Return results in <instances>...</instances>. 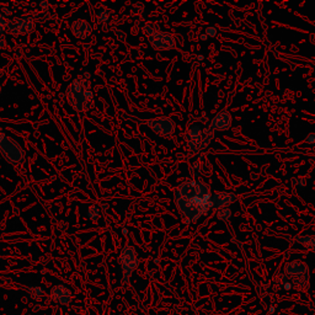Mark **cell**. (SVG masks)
I'll use <instances>...</instances> for the list:
<instances>
[{"instance_id":"6da1fadb","label":"cell","mask_w":315,"mask_h":315,"mask_svg":"<svg viewBox=\"0 0 315 315\" xmlns=\"http://www.w3.org/2000/svg\"><path fill=\"white\" fill-rule=\"evenodd\" d=\"M176 205L189 223L196 222L201 217L210 213L212 203V193L206 183L193 180L186 181L175 192Z\"/></svg>"},{"instance_id":"7a4b0ae2","label":"cell","mask_w":315,"mask_h":315,"mask_svg":"<svg viewBox=\"0 0 315 315\" xmlns=\"http://www.w3.org/2000/svg\"><path fill=\"white\" fill-rule=\"evenodd\" d=\"M68 98L70 105L77 111H88L94 104L92 94L86 85L85 80L83 79H77L76 82L71 83L68 89Z\"/></svg>"},{"instance_id":"3957f363","label":"cell","mask_w":315,"mask_h":315,"mask_svg":"<svg viewBox=\"0 0 315 315\" xmlns=\"http://www.w3.org/2000/svg\"><path fill=\"white\" fill-rule=\"evenodd\" d=\"M212 137H213L212 129H202L201 127L193 126L187 135V144L193 152H199L210 144Z\"/></svg>"},{"instance_id":"277c9868","label":"cell","mask_w":315,"mask_h":315,"mask_svg":"<svg viewBox=\"0 0 315 315\" xmlns=\"http://www.w3.org/2000/svg\"><path fill=\"white\" fill-rule=\"evenodd\" d=\"M285 272L292 279V285L299 289H304L308 287V266L302 261H293L286 265Z\"/></svg>"},{"instance_id":"5b68a950","label":"cell","mask_w":315,"mask_h":315,"mask_svg":"<svg viewBox=\"0 0 315 315\" xmlns=\"http://www.w3.org/2000/svg\"><path fill=\"white\" fill-rule=\"evenodd\" d=\"M120 264L121 270H122V282L126 283L129 280L131 273L138 266V258L132 246H126L121 252Z\"/></svg>"},{"instance_id":"8992f818","label":"cell","mask_w":315,"mask_h":315,"mask_svg":"<svg viewBox=\"0 0 315 315\" xmlns=\"http://www.w3.org/2000/svg\"><path fill=\"white\" fill-rule=\"evenodd\" d=\"M0 151L5 155L6 159L11 163H18L23 160V151L20 149L14 140H11L9 137L4 136L2 133V138H0Z\"/></svg>"},{"instance_id":"52a82bcc","label":"cell","mask_w":315,"mask_h":315,"mask_svg":"<svg viewBox=\"0 0 315 315\" xmlns=\"http://www.w3.org/2000/svg\"><path fill=\"white\" fill-rule=\"evenodd\" d=\"M149 41L159 51H168V49H173L175 47L174 37L169 35V33L160 32V31H157V32L149 35Z\"/></svg>"},{"instance_id":"ba28073f","label":"cell","mask_w":315,"mask_h":315,"mask_svg":"<svg viewBox=\"0 0 315 315\" xmlns=\"http://www.w3.org/2000/svg\"><path fill=\"white\" fill-rule=\"evenodd\" d=\"M10 33L18 35V33H30L35 29V23L32 18L23 17V18H15L8 25Z\"/></svg>"},{"instance_id":"9c48e42d","label":"cell","mask_w":315,"mask_h":315,"mask_svg":"<svg viewBox=\"0 0 315 315\" xmlns=\"http://www.w3.org/2000/svg\"><path fill=\"white\" fill-rule=\"evenodd\" d=\"M51 297L54 303L61 305H67L70 303L71 298H73V293L68 287L64 285H57L51 289Z\"/></svg>"},{"instance_id":"30bf717a","label":"cell","mask_w":315,"mask_h":315,"mask_svg":"<svg viewBox=\"0 0 315 315\" xmlns=\"http://www.w3.org/2000/svg\"><path fill=\"white\" fill-rule=\"evenodd\" d=\"M149 126L152 127L153 129L157 131L159 135L163 136H170L171 133L174 132V122H171L169 118L166 117H161L157 118L154 121H149L148 122Z\"/></svg>"},{"instance_id":"8fae6325","label":"cell","mask_w":315,"mask_h":315,"mask_svg":"<svg viewBox=\"0 0 315 315\" xmlns=\"http://www.w3.org/2000/svg\"><path fill=\"white\" fill-rule=\"evenodd\" d=\"M236 201V196L229 192H217L212 195V203H213V208L220 210V208H226L233 202Z\"/></svg>"},{"instance_id":"7c38bea8","label":"cell","mask_w":315,"mask_h":315,"mask_svg":"<svg viewBox=\"0 0 315 315\" xmlns=\"http://www.w3.org/2000/svg\"><path fill=\"white\" fill-rule=\"evenodd\" d=\"M230 126H232V116H230V114L228 111H223L213 118V121H212L211 123V129L226 131L229 129Z\"/></svg>"},{"instance_id":"4fadbf2b","label":"cell","mask_w":315,"mask_h":315,"mask_svg":"<svg viewBox=\"0 0 315 315\" xmlns=\"http://www.w3.org/2000/svg\"><path fill=\"white\" fill-rule=\"evenodd\" d=\"M71 30H73V33L79 39H85L88 37L90 33H91V26H90L89 23L83 20H78L73 24L71 26Z\"/></svg>"},{"instance_id":"5bb4252c","label":"cell","mask_w":315,"mask_h":315,"mask_svg":"<svg viewBox=\"0 0 315 315\" xmlns=\"http://www.w3.org/2000/svg\"><path fill=\"white\" fill-rule=\"evenodd\" d=\"M297 242L301 243L302 245H304L305 248L309 249V250L315 252V236H298Z\"/></svg>"},{"instance_id":"9a60e30c","label":"cell","mask_w":315,"mask_h":315,"mask_svg":"<svg viewBox=\"0 0 315 315\" xmlns=\"http://www.w3.org/2000/svg\"><path fill=\"white\" fill-rule=\"evenodd\" d=\"M27 292H29V294L31 295V298L35 299V301H40L43 297V294H45V292H43V289L41 287H29V289H27Z\"/></svg>"},{"instance_id":"2e32d148","label":"cell","mask_w":315,"mask_h":315,"mask_svg":"<svg viewBox=\"0 0 315 315\" xmlns=\"http://www.w3.org/2000/svg\"><path fill=\"white\" fill-rule=\"evenodd\" d=\"M217 217L219 218L220 220H229L230 218H232V211H230V208H220V210H218L217 212Z\"/></svg>"},{"instance_id":"e0dca14e","label":"cell","mask_w":315,"mask_h":315,"mask_svg":"<svg viewBox=\"0 0 315 315\" xmlns=\"http://www.w3.org/2000/svg\"><path fill=\"white\" fill-rule=\"evenodd\" d=\"M88 214H89L90 219H94V220L98 219V217L100 216V211H99V207H98V206H95V205L90 206Z\"/></svg>"},{"instance_id":"ac0fdd59","label":"cell","mask_w":315,"mask_h":315,"mask_svg":"<svg viewBox=\"0 0 315 315\" xmlns=\"http://www.w3.org/2000/svg\"><path fill=\"white\" fill-rule=\"evenodd\" d=\"M99 21L100 23H106V21H108V18H110V11L108 10H100L98 14Z\"/></svg>"},{"instance_id":"d6986e66","label":"cell","mask_w":315,"mask_h":315,"mask_svg":"<svg viewBox=\"0 0 315 315\" xmlns=\"http://www.w3.org/2000/svg\"><path fill=\"white\" fill-rule=\"evenodd\" d=\"M218 33V31L216 27H208L207 31H206V35H207V37H216Z\"/></svg>"},{"instance_id":"ffe728a7","label":"cell","mask_w":315,"mask_h":315,"mask_svg":"<svg viewBox=\"0 0 315 315\" xmlns=\"http://www.w3.org/2000/svg\"><path fill=\"white\" fill-rule=\"evenodd\" d=\"M5 27H6V20L5 17L3 16V15H0V35H2L3 32L5 31Z\"/></svg>"},{"instance_id":"44dd1931","label":"cell","mask_w":315,"mask_h":315,"mask_svg":"<svg viewBox=\"0 0 315 315\" xmlns=\"http://www.w3.org/2000/svg\"><path fill=\"white\" fill-rule=\"evenodd\" d=\"M307 142L309 143V144H313V145H315V133H311V135L308 136Z\"/></svg>"},{"instance_id":"7402d4cb","label":"cell","mask_w":315,"mask_h":315,"mask_svg":"<svg viewBox=\"0 0 315 315\" xmlns=\"http://www.w3.org/2000/svg\"><path fill=\"white\" fill-rule=\"evenodd\" d=\"M298 183H299V186H301V187H304L305 185H307V181H305L304 179H301V180H299Z\"/></svg>"},{"instance_id":"603a6c76","label":"cell","mask_w":315,"mask_h":315,"mask_svg":"<svg viewBox=\"0 0 315 315\" xmlns=\"http://www.w3.org/2000/svg\"><path fill=\"white\" fill-rule=\"evenodd\" d=\"M40 5H41V6H42V8H45V9H47V8H48V3L41 2V3H40Z\"/></svg>"},{"instance_id":"cb8c5ba5","label":"cell","mask_w":315,"mask_h":315,"mask_svg":"<svg viewBox=\"0 0 315 315\" xmlns=\"http://www.w3.org/2000/svg\"><path fill=\"white\" fill-rule=\"evenodd\" d=\"M206 39H207V35H202L201 36V40H203V41H206Z\"/></svg>"}]
</instances>
